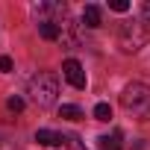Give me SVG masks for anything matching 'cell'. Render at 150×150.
I'll return each mask as SVG.
<instances>
[{
  "mask_svg": "<svg viewBox=\"0 0 150 150\" xmlns=\"http://www.w3.org/2000/svg\"><path fill=\"white\" fill-rule=\"evenodd\" d=\"M38 35L47 38V41H56V38H62V24H56V21H41V24H38Z\"/></svg>",
  "mask_w": 150,
  "mask_h": 150,
  "instance_id": "cell-7",
  "label": "cell"
},
{
  "mask_svg": "<svg viewBox=\"0 0 150 150\" xmlns=\"http://www.w3.org/2000/svg\"><path fill=\"white\" fill-rule=\"evenodd\" d=\"M0 71H3V74L12 71V59H9V56H0Z\"/></svg>",
  "mask_w": 150,
  "mask_h": 150,
  "instance_id": "cell-14",
  "label": "cell"
},
{
  "mask_svg": "<svg viewBox=\"0 0 150 150\" xmlns=\"http://www.w3.org/2000/svg\"><path fill=\"white\" fill-rule=\"evenodd\" d=\"M141 21L150 24V0H144V3H141Z\"/></svg>",
  "mask_w": 150,
  "mask_h": 150,
  "instance_id": "cell-13",
  "label": "cell"
},
{
  "mask_svg": "<svg viewBox=\"0 0 150 150\" xmlns=\"http://www.w3.org/2000/svg\"><path fill=\"white\" fill-rule=\"evenodd\" d=\"M97 147H100V150H124V147H121V132L100 135V138H97Z\"/></svg>",
  "mask_w": 150,
  "mask_h": 150,
  "instance_id": "cell-8",
  "label": "cell"
},
{
  "mask_svg": "<svg viewBox=\"0 0 150 150\" xmlns=\"http://www.w3.org/2000/svg\"><path fill=\"white\" fill-rule=\"evenodd\" d=\"M77 150H83V147H77Z\"/></svg>",
  "mask_w": 150,
  "mask_h": 150,
  "instance_id": "cell-15",
  "label": "cell"
},
{
  "mask_svg": "<svg viewBox=\"0 0 150 150\" xmlns=\"http://www.w3.org/2000/svg\"><path fill=\"white\" fill-rule=\"evenodd\" d=\"M59 118H65V121H80V118H83V109L74 106V103H62V106H59Z\"/></svg>",
  "mask_w": 150,
  "mask_h": 150,
  "instance_id": "cell-9",
  "label": "cell"
},
{
  "mask_svg": "<svg viewBox=\"0 0 150 150\" xmlns=\"http://www.w3.org/2000/svg\"><path fill=\"white\" fill-rule=\"evenodd\" d=\"M118 41L124 47V53H135L144 47L147 41V30H144V21H132V24H121V33H118Z\"/></svg>",
  "mask_w": 150,
  "mask_h": 150,
  "instance_id": "cell-3",
  "label": "cell"
},
{
  "mask_svg": "<svg viewBox=\"0 0 150 150\" xmlns=\"http://www.w3.org/2000/svg\"><path fill=\"white\" fill-rule=\"evenodd\" d=\"M121 106L138 118V121H150V86L144 83H129L124 91H121Z\"/></svg>",
  "mask_w": 150,
  "mask_h": 150,
  "instance_id": "cell-1",
  "label": "cell"
},
{
  "mask_svg": "<svg viewBox=\"0 0 150 150\" xmlns=\"http://www.w3.org/2000/svg\"><path fill=\"white\" fill-rule=\"evenodd\" d=\"M56 94H59V80H56V74L38 71L35 77L30 80V97H33L35 106H41V109L53 106V103H56Z\"/></svg>",
  "mask_w": 150,
  "mask_h": 150,
  "instance_id": "cell-2",
  "label": "cell"
},
{
  "mask_svg": "<svg viewBox=\"0 0 150 150\" xmlns=\"http://www.w3.org/2000/svg\"><path fill=\"white\" fill-rule=\"evenodd\" d=\"M83 24H86V27H91V30H94V27H100V24H103V9H100L97 3H88V6L83 9Z\"/></svg>",
  "mask_w": 150,
  "mask_h": 150,
  "instance_id": "cell-6",
  "label": "cell"
},
{
  "mask_svg": "<svg viewBox=\"0 0 150 150\" xmlns=\"http://www.w3.org/2000/svg\"><path fill=\"white\" fill-rule=\"evenodd\" d=\"M6 109H9V112H21V109H24V100H21V97H9V100H6Z\"/></svg>",
  "mask_w": 150,
  "mask_h": 150,
  "instance_id": "cell-11",
  "label": "cell"
},
{
  "mask_svg": "<svg viewBox=\"0 0 150 150\" xmlns=\"http://www.w3.org/2000/svg\"><path fill=\"white\" fill-rule=\"evenodd\" d=\"M62 77L74 86V88H86V71H83V65L77 62V59H65L62 62Z\"/></svg>",
  "mask_w": 150,
  "mask_h": 150,
  "instance_id": "cell-4",
  "label": "cell"
},
{
  "mask_svg": "<svg viewBox=\"0 0 150 150\" xmlns=\"http://www.w3.org/2000/svg\"><path fill=\"white\" fill-rule=\"evenodd\" d=\"M35 141L44 144V147H62V144L68 141V135H59V132H53V129H38V132H35Z\"/></svg>",
  "mask_w": 150,
  "mask_h": 150,
  "instance_id": "cell-5",
  "label": "cell"
},
{
  "mask_svg": "<svg viewBox=\"0 0 150 150\" xmlns=\"http://www.w3.org/2000/svg\"><path fill=\"white\" fill-rule=\"evenodd\" d=\"M94 118H97V121H109V118H112V106H109V103H97V106H94Z\"/></svg>",
  "mask_w": 150,
  "mask_h": 150,
  "instance_id": "cell-10",
  "label": "cell"
},
{
  "mask_svg": "<svg viewBox=\"0 0 150 150\" xmlns=\"http://www.w3.org/2000/svg\"><path fill=\"white\" fill-rule=\"evenodd\" d=\"M109 9H112V12H127L129 3H127V0H109Z\"/></svg>",
  "mask_w": 150,
  "mask_h": 150,
  "instance_id": "cell-12",
  "label": "cell"
}]
</instances>
